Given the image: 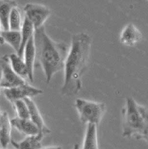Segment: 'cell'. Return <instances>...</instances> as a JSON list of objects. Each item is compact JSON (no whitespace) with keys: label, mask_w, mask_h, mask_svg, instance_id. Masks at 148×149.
<instances>
[{"label":"cell","mask_w":148,"mask_h":149,"mask_svg":"<svg viewBox=\"0 0 148 149\" xmlns=\"http://www.w3.org/2000/svg\"><path fill=\"white\" fill-rule=\"evenodd\" d=\"M2 27H1V23H0V45H3L5 42L3 39V38L2 37Z\"/></svg>","instance_id":"cell-22"},{"label":"cell","mask_w":148,"mask_h":149,"mask_svg":"<svg viewBox=\"0 0 148 149\" xmlns=\"http://www.w3.org/2000/svg\"><path fill=\"white\" fill-rule=\"evenodd\" d=\"M17 6L14 0H0V23L3 31L9 30V18L12 9Z\"/></svg>","instance_id":"cell-13"},{"label":"cell","mask_w":148,"mask_h":149,"mask_svg":"<svg viewBox=\"0 0 148 149\" xmlns=\"http://www.w3.org/2000/svg\"><path fill=\"white\" fill-rule=\"evenodd\" d=\"M12 125L6 112H1V125L0 127V145L6 148L11 142Z\"/></svg>","instance_id":"cell-12"},{"label":"cell","mask_w":148,"mask_h":149,"mask_svg":"<svg viewBox=\"0 0 148 149\" xmlns=\"http://www.w3.org/2000/svg\"><path fill=\"white\" fill-rule=\"evenodd\" d=\"M1 125V112H0V127Z\"/></svg>","instance_id":"cell-25"},{"label":"cell","mask_w":148,"mask_h":149,"mask_svg":"<svg viewBox=\"0 0 148 149\" xmlns=\"http://www.w3.org/2000/svg\"><path fill=\"white\" fill-rule=\"evenodd\" d=\"M23 100L27 105L29 111L30 119L37 125L40 133H42L44 136L50 134L51 133V131L46 125L35 102L31 98H25Z\"/></svg>","instance_id":"cell-8"},{"label":"cell","mask_w":148,"mask_h":149,"mask_svg":"<svg viewBox=\"0 0 148 149\" xmlns=\"http://www.w3.org/2000/svg\"><path fill=\"white\" fill-rule=\"evenodd\" d=\"M44 136L42 133H39L36 135L27 136L20 142L12 141V143L17 149H40L42 148L41 141Z\"/></svg>","instance_id":"cell-14"},{"label":"cell","mask_w":148,"mask_h":149,"mask_svg":"<svg viewBox=\"0 0 148 149\" xmlns=\"http://www.w3.org/2000/svg\"><path fill=\"white\" fill-rule=\"evenodd\" d=\"M40 149H63L62 147L59 146H49V147H46L44 148H41Z\"/></svg>","instance_id":"cell-21"},{"label":"cell","mask_w":148,"mask_h":149,"mask_svg":"<svg viewBox=\"0 0 148 149\" xmlns=\"http://www.w3.org/2000/svg\"><path fill=\"white\" fill-rule=\"evenodd\" d=\"M12 127L27 136L36 135L40 133L37 125L30 119L16 117L10 120Z\"/></svg>","instance_id":"cell-11"},{"label":"cell","mask_w":148,"mask_h":149,"mask_svg":"<svg viewBox=\"0 0 148 149\" xmlns=\"http://www.w3.org/2000/svg\"><path fill=\"white\" fill-rule=\"evenodd\" d=\"M25 17L32 23L34 30L42 26L51 15L50 9L39 3H29L24 8Z\"/></svg>","instance_id":"cell-5"},{"label":"cell","mask_w":148,"mask_h":149,"mask_svg":"<svg viewBox=\"0 0 148 149\" xmlns=\"http://www.w3.org/2000/svg\"><path fill=\"white\" fill-rule=\"evenodd\" d=\"M8 57L11 67L14 72L24 79L28 77L27 68L23 58L15 53L8 55Z\"/></svg>","instance_id":"cell-17"},{"label":"cell","mask_w":148,"mask_h":149,"mask_svg":"<svg viewBox=\"0 0 148 149\" xmlns=\"http://www.w3.org/2000/svg\"><path fill=\"white\" fill-rule=\"evenodd\" d=\"M1 35L4 42L9 44L17 53L22 41L20 31H2Z\"/></svg>","instance_id":"cell-18"},{"label":"cell","mask_w":148,"mask_h":149,"mask_svg":"<svg viewBox=\"0 0 148 149\" xmlns=\"http://www.w3.org/2000/svg\"><path fill=\"white\" fill-rule=\"evenodd\" d=\"M142 34L133 24L129 23L123 29L120 36V42L127 46H133L140 42Z\"/></svg>","instance_id":"cell-9"},{"label":"cell","mask_w":148,"mask_h":149,"mask_svg":"<svg viewBox=\"0 0 148 149\" xmlns=\"http://www.w3.org/2000/svg\"><path fill=\"white\" fill-rule=\"evenodd\" d=\"M17 117L23 119H30L29 111L27 104L23 100H16L13 102Z\"/></svg>","instance_id":"cell-20"},{"label":"cell","mask_w":148,"mask_h":149,"mask_svg":"<svg viewBox=\"0 0 148 149\" xmlns=\"http://www.w3.org/2000/svg\"><path fill=\"white\" fill-rule=\"evenodd\" d=\"M73 149H80V148H79V146L77 144L75 145L74 148H73Z\"/></svg>","instance_id":"cell-24"},{"label":"cell","mask_w":148,"mask_h":149,"mask_svg":"<svg viewBox=\"0 0 148 149\" xmlns=\"http://www.w3.org/2000/svg\"><path fill=\"white\" fill-rule=\"evenodd\" d=\"M20 32L22 36V41L20 49L17 54L19 57L23 58L25 46L30 38L33 36L34 33V28L33 27V25L26 17H24V22L22 23Z\"/></svg>","instance_id":"cell-15"},{"label":"cell","mask_w":148,"mask_h":149,"mask_svg":"<svg viewBox=\"0 0 148 149\" xmlns=\"http://www.w3.org/2000/svg\"><path fill=\"white\" fill-rule=\"evenodd\" d=\"M122 136L148 142V109L132 97L126 98L122 110Z\"/></svg>","instance_id":"cell-3"},{"label":"cell","mask_w":148,"mask_h":149,"mask_svg":"<svg viewBox=\"0 0 148 149\" xmlns=\"http://www.w3.org/2000/svg\"><path fill=\"white\" fill-rule=\"evenodd\" d=\"M22 26V17L17 6L15 7L11 10L9 18V30L20 31Z\"/></svg>","instance_id":"cell-19"},{"label":"cell","mask_w":148,"mask_h":149,"mask_svg":"<svg viewBox=\"0 0 148 149\" xmlns=\"http://www.w3.org/2000/svg\"><path fill=\"white\" fill-rule=\"evenodd\" d=\"M91 46V38L89 34L82 32L73 36L63 68V94H76L81 89V79L87 68Z\"/></svg>","instance_id":"cell-1"},{"label":"cell","mask_w":148,"mask_h":149,"mask_svg":"<svg viewBox=\"0 0 148 149\" xmlns=\"http://www.w3.org/2000/svg\"><path fill=\"white\" fill-rule=\"evenodd\" d=\"M75 107L79 114L80 121L83 124H93L97 126L100 124L105 112L106 105L77 98L75 102Z\"/></svg>","instance_id":"cell-4"},{"label":"cell","mask_w":148,"mask_h":149,"mask_svg":"<svg viewBox=\"0 0 148 149\" xmlns=\"http://www.w3.org/2000/svg\"><path fill=\"white\" fill-rule=\"evenodd\" d=\"M34 41L36 61L42 67L46 82L49 83L54 74L64 68L68 52V46L49 37L44 26L34 30Z\"/></svg>","instance_id":"cell-2"},{"label":"cell","mask_w":148,"mask_h":149,"mask_svg":"<svg viewBox=\"0 0 148 149\" xmlns=\"http://www.w3.org/2000/svg\"><path fill=\"white\" fill-rule=\"evenodd\" d=\"M2 58V77L1 88H9L17 87L26 83L24 79L16 74L12 70L8 55H5Z\"/></svg>","instance_id":"cell-6"},{"label":"cell","mask_w":148,"mask_h":149,"mask_svg":"<svg viewBox=\"0 0 148 149\" xmlns=\"http://www.w3.org/2000/svg\"><path fill=\"white\" fill-rule=\"evenodd\" d=\"M24 61L28 71V78L31 81H34V68L36 63V49L34 41V35L27 42L23 53Z\"/></svg>","instance_id":"cell-10"},{"label":"cell","mask_w":148,"mask_h":149,"mask_svg":"<svg viewBox=\"0 0 148 149\" xmlns=\"http://www.w3.org/2000/svg\"><path fill=\"white\" fill-rule=\"evenodd\" d=\"M2 58L0 57V84H1V77H2ZM0 91H1V86H0Z\"/></svg>","instance_id":"cell-23"},{"label":"cell","mask_w":148,"mask_h":149,"mask_svg":"<svg viewBox=\"0 0 148 149\" xmlns=\"http://www.w3.org/2000/svg\"><path fill=\"white\" fill-rule=\"evenodd\" d=\"M3 92L6 99L12 103L16 100L31 98L43 93L41 89L30 86L27 83L17 87L3 88Z\"/></svg>","instance_id":"cell-7"},{"label":"cell","mask_w":148,"mask_h":149,"mask_svg":"<svg viewBox=\"0 0 148 149\" xmlns=\"http://www.w3.org/2000/svg\"><path fill=\"white\" fill-rule=\"evenodd\" d=\"M6 149V148H3V149Z\"/></svg>","instance_id":"cell-26"},{"label":"cell","mask_w":148,"mask_h":149,"mask_svg":"<svg viewBox=\"0 0 148 149\" xmlns=\"http://www.w3.org/2000/svg\"><path fill=\"white\" fill-rule=\"evenodd\" d=\"M82 149H98L96 125L87 124Z\"/></svg>","instance_id":"cell-16"}]
</instances>
